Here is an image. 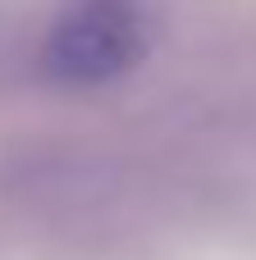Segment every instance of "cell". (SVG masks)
Listing matches in <instances>:
<instances>
[{"label":"cell","instance_id":"obj_1","mask_svg":"<svg viewBox=\"0 0 256 260\" xmlns=\"http://www.w3.org/2000/svg\"><path fill=\"white\" fill-rule=\"evenodd\" d=\"M147 27L133 0H78L46 37V73L64 87H105L137 69Z\"/></svg>","mask_w":256,"mask_h":260}]
</instances>
